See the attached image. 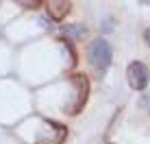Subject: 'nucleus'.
Returning <instances> with one entry per match:
<instances>
[{"instance_id": "f257e3e1", "label": "nucleus", "mask_w": 150, "mask_h": 144, "mask_svg": "<svg viewBox=\"0 0 150 144\" xmlns=\"http://www.w3.org/2000/svg\"><path fill=\"white\" fill-rule=\"evenodd\" d=\"M111 57H113V50H111V44L107 42V39H94V42L89 44V48H87V61H89V66L96 72H100V74L109 68Z\"/></svg>"}, {"instance_id": "f03ea898", "label": "nucleus", "mask_w": 150, "mask_h": 144, "mask_svg": "<svg viewBox=\"0 0 150 144\" xmlns=\"http://www.w3.org/2000/svg\"><path fill=\"white\" fill-rule=\"evenodd\" d=\"M126 79H128V85L133 90H146L148 81H150V72L142 61H133L126 68Z\"/></svg>"}, {"instance_id": "7ed1b4c3", "label": "nucleus", "mask_w": 150, "mask_h": 144, "mask_svg": "<svg viewBox=\"0 0 150 144\" xmlns=\"http://www.w3.org/2000/svg\"><path fill=\"white\" fill-rule=\"evenodd\" d=\"M70 9H72V2H65V0H50V2H46V13H48V18L57 20V22L65 20V15L70 13Z\"/></svg>"}, {"instance_id": "20e7f679", "label": "nucleus", "mask_w": 150, "mask_h": 144, "mask_svg": "<svg viewBox=\"0 0 150 144\" xmlns=\"http://www.w3.org/2000/svg\"><path fill=\"white\" fill-rule=\"evenodd\" d=\"M74 85L79 87V92H76V103H74V107H72V114H76V111L81 109V105L85 103V98H87V79L83 74H74Z\"/></svg>"}, {"instance_id": "39448f33", "label": "nucleus", "mask_w": 150, "mask_h": 144, "mask_svg": "<svg viewBox=\"0 0 150 144\" xmlns=\"http://www.w3.org/2000/svg\"><path fill=\"white\" fill-rule=\"evenodd\" d=\"M48 127H50V131H52L54 135L39 138L37 144H61V142H63V138H65V127L59 125V122H48Z\"/></svg>"}, {"instance_id": "423d86ee", "label": "nucleus", "mask_w": 150, "mask_h": 144, "mask_svg": "<svg viewBox=\"0 0 150 144\" xmlns=\"http://www.w3.org/2000/svg\"><path fill=\"white\" fill-rule=\"evenodd\" d=\"M63 33H68V35H83L85 33V26H65Z\"/></svg>"}, {"instance_id": "0eeeda50", "label": "nucleus", "mask_w": 150, "mask_h": 144, "mask_svg": "<svg viewBox=\"0 0 150 144\" xmlns=\"http://www.w3.org/2000/svg\"><path fill=\"white\" fill-rule=\"evenodd\" d=\"M18 4H22V7H26V9H35V7H39V0H30V2H18Z\"/></svg>"}, {"instance_id": "6e6552de", "label": "nucleus", "mask_w": 150, "mask_h": 144, "mask_svg": "<svg viewBox=\"0 0 150 144\" xmlns=\"http://www.w3.org/2000/svg\"><path fill=\"white\" fill-rule=\"evenodd\" d=\"M144 37H146V44H148V46H150V29H148V31H146V35H144Z\"/></svg>"}]
</instances>
